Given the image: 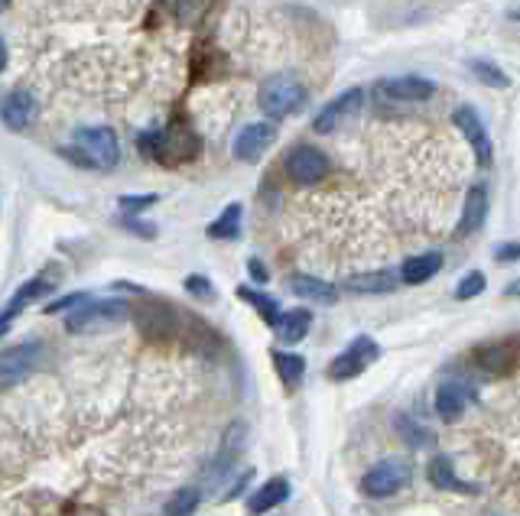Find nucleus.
Listing matches in <instances>:
<instances>
[{"mask_svg": "<svg viewBox=\"0 0 520 516\" xmlns=\"http://www.w3.org/2000/svg\"><path fill=\"white\" fill-rule=\"evenodd\" d=\"M140 143H143V153L160 162V166H182V162L199 156V137L189 127H182V123H172L166 131L147 133Z\"/></svg>", "mask_w": 520, "mask_h": 516, "instance_id": "obj_1", "label": "nucleus"}, {"mask_svg": "<svg viewBox=\"0 0 520 516\" xmlns=\"http://www.w3.org/2000/svg\"><path fill=\"white\" fill-rule=\"evenodd\" d=\"M131 318V302L124 299H102V302H82L72 308V316L65 318V328L72 335H88V332H104L114 325Z\"/></svg>", "mask_w": 520, "mask_h": 516, "instance_id": "obj_2", "label": "nucleus"}, {"mask_svg": "<svg viewBox=\"0 0 520 516\" xmlns=\"http://www.w3.org/2000/svg\"><path fill=\"white\" fill-rule=\"evenodd\" d=\"M78 162L92 166V170H114L121 160V147H117V133L111 127H82L75 133Z\"/></svg>", "mask_w": 520, "mask_h": 516, "instance_id": "obj_3", "label": "nucleus"}, {"mask_svg": "<svg viewBox=\"0 0 520 516\" xmlns=\"http://www.w3.org/2000/svg\"><path fill=\"white\" fill-rule=\"evenodd\" d=\"M303 104H306V88L299 82H293L289 75H273L260 85V111L270 121L296 114V111H303Z\"/></svg>", "mask_w": 520, "mask_h": 516, "instance_id": "obj_4", "label": "nucleus"}, {"mask_svg": "<svg viewBox=\"0 0 520 516\" xmlns=\"http://www.w3.org/2000/svg\"><path fill=\"white\" fill-rule=\"evenodd\" d=\"M410 481H413V464L407 458H384V462H378L361 478V491L368 497L384 501V497H394L397 491H404Z\"/></svg>", "mask_w": 520, "mask_h": 516, "instance_id": "obj_5", "label": "nucleus"}, {"mask_svg": "<svg viewBox=\"0 0 520 516\" xmlns=\"http://www.w3.org/2000/svg\"><path fill=\"white\" fill-rule=\"evenodd\" d=\"M378 355H381L378 341L368 338V335H358V338L345 347L342 355L329 364V377L338 380V384H342V380L358 377V374H365V370H368V364L378 361Z\"/></svg>", "mask_w": 520, "mask_h": 516, "instance_id": "obj_6", "label": "nucleus"}, {"mask_svg": "<svg viewBox=\"0 0 520 516\" xmlns=\"http://www.w3.org/2000/svg\"><path fill=\"white\" fill-rule=\"evenodd\" d=\"M39 341H26V345H14L7 351H0V390H14L16 384H24L39 364Z\"/></svg>", "mask_w": 520, "mask_h": 516, "instance_id": "obj_7", "label": "nucleus"}, {"mask_svg": "<svg viewBox=\"0 0 520 516\" xmlns=\"http://www.w3.org/2000/svg\"><path fill=\"white\" fill-rule=\"evenodd\" d=\"M133 322H137V328L147 338H172V335L179 332V316L176 308L166 306V302H140L137 308H131Z\"/></svg>", "mask_w": 520, "mask_h": 516, "instance_id": "obj_8", "label": "nucleus"}, {"mask_svg": "<svg viewBox=\"0 0 520 516\" xmlns=\"http://www.w3.org/2000/svg\"><path fill=\"white\" fill-rule=\"evenodd\" d=\"M361 104H365V92H361V88H348V92H342L338 98L329 101L326 108L319 111V117L312 121V131H316V133H332L342 121L355 117L358 111H361Z\"/></svg>", "mask_w": 520, "mask_h": 516, "instance_id": "obj_9", "label": "nucleus"}, {"mask_svg": "<svg viewBox=\"0 0 520 516\" xmlns=\"http://www.w3.org/2000/svg\"><path fill=\"white\" fill-rule=\"evenodd\" d=\"M452 121H456V127L466 133V140L475 147L478 162H482V166H491V156H495V150H491V137H488V131H485V123H482V117H478V111L468 108V104H462V108H456Z\"/></svg>", "mask_w": 520, "mask_h": 516, "instance_id": "obj_10", "label": "nucleus"}, {"mask_svg": "<svg viewBox=\"0 0 520 516\" xmlns=\"http://www.w3.org/2000/svg\"><path fill=\"white\" fill-rule=\"evenodd\" d=\"M273 140H277V127H273V123L267 121L248 123V127L238 133V140H234V156L241 162H257L267 153V147H270Z\"/></svg>", "mask_w": 520, "mask_h": 516, "instance_id": "obj_11", "label": "nucleus"}, {"mask_svg": "<svg viewBox=\"0 0 520 516\" xmlns=\"http://www.w3.org/2000/svg\"><path fill=\"white\" fill-rule=\"evenodd\" d=\"M378 94L384 98H397V101H423L436 94V82L423 75H397V78H381L378 82Z\"/></svg>", "mask_w": 520, "mask_h": 516, "instance_id": "obj_12", "label": "nucleus"}, {"mask_svg": "<svg viewBox=\"0 0 520 516\" xmlns=\"http://www.w3.org/2000/svg\"><path fill=\"white\" fill-rule=\"evenodd\" d=\"M287 172L289 179H296V182H303V185L319 182V179L329 172V160L319 153L316 147H296L289 150L287 156Z\"/></svg>", "mask_w": 520, "mask_h": 516, "instance_id": "obj_13", "label": "nucleus"}, {"mask_svg": "<svg viewBox=\"0 0 520 516\" xmlns=\"http://www.w3.org/2000/svg\"><path fill=\"white\" fill-rule=\"evenodd\" d=\"M53 289H55V277H49V273H43V277H33L26 286H20V289H16V296L10 299V306L0 312V328H7V325L14 322V318L20 316L30 302L43 299V296H49Z\"/></svg>", "mask_w": 520, "mask_h": 516, "instance_id": "obj_14", "label": "nucleus"}, {"mask_svg": "<svg viewBox=\"0 0 520 516\" xmlns=\"http://www.w3.org/2000/svg\"><path fill=\"white\" fill-rule=\"evenodd\" d=\"M36 98L30 92H10L7 98L0 101V121L7 123L10 131H26L36 121Z\"/></svg>", "mask_w": 520, "mask_h": 516, "instance_id": "obj_15", "label": "nucleus"}, {"mask_svg": "<svg viewBox=\"0 0 520 516\" xmlns=\"http://www.w3.org/2000/svg\"><path fill=\"white\" fill-rule=\"evenodd\" d=\"M478 367L488 374H511L520 364V347L514 341H495V345H482L475 351Z\"/></svg>", "mask_w": 520, "mask_h": 516, "instance_id": "obj_16", "label": "nucleus"}, {"mask_svg": "<svg viewBox=\"0 0 520 516\" xmlns=\"http://www.w3.org/2000/svg\"><path fill=\"white\" fill-rule=\"evenodd\" d=\"M427 474H429V484H433L436 491L462 493V497H475V493H478V487H475V484H468V481H458L456 468H452V462L446 455H436L433 462L427 464Z\"/></svg>", "mask_w": 520, "mask_h": 516, "instance_id": "obj_17", "label": "nucleus"}, {"mask_svg": "<svg viewBox=\"0 0 520 516\" xmlns=\"http://www.w3.org/2000/svg\"><path fill=\"white\" fill-rule=\"evenodd\" d=\"M287 289L293 296H299V299L322 302V306H332V302L338 299V289H335L332 283H326V279H319V277H306V273H299V277H289Z\"/></svg>", "mask_w": 520, "mask_h": 516, "instance_id": "obj_18", "label": "nucleus"}, {"mask_svg": "<svg viewBox=\"0 0 520 516\" xmlns=\"http://www.w3.org/2000/svg\"><path fill=\"white\" fill-rule=\"evenodd\" d=\"M468 400H472L468 386L449 380V384H443L439 390H436V413H439L443 419H458L468 409Z\"/></svg>", "mask_w": 520, "mask_h": 516, "instance_id": "obj_19", "label": "nucleus"}, {"mask_svg": "<svg viewBox=\"0 0 520 516\" xmlns=\"http://www.w3.org/2000/svg\"><path fill=\"white\" fill-rule=\"evenodd\" d=\"M394 289H397V273H394V270L358 273V277H348V279H345V293H358V296L394 293Z\"/></svg>", "mask_w": 520, "mask_h": 516, "instance_id": "obj_20", "label": "nucleus"}, {"mask_svg": "<svg viewBox=\"0 0 520 516\" xmlns=\"http://www.w3.org/2000/svg\"><path fill=\"white\" fill-rule=\"evenodd\" d=\"M289 497V481L287 478H273L267 481L260 491L250 493V501H248V513L250 516H260V513H270L273 507H280V503L287 501Z\"/></svg>", "mask_w": 520, "mask_h": 516, "instance_id": "obj_21", "label": "nucleus"}, {"mask_svg": "<svg viewBox=\"0 0 520 516\" xmlns=\"http://www.w3.org/2000/svg\"><path fill=\"white\" fill-rule=\"evenodd\" d=\"M439 270H443V254L429 250V254H417V257H410V260H404L400 279L410 286H419V283H427V279H433Z\"/></svg>", "mask_w": 520, "mask_h": 516, "instance_id": "obj_22", "label": "nucleus"}, {"mask_svg": "<svg viewBox=\"0 0 520 516\" xmlns=\"http://www.w3.org/2000/svg\"><path fill=\"white\" fill-rule=\"evenodd\" d=\"M312 328V312L309 308H293V312H283L277 322V338L280 341H287V345H299V341L309 335Z\"/></svg>", "mask_w": 520, "mask_h": 516, "instance_id": "obj_23", "label": "nucleus"}, {"mask_svg": "<svg viewBox=\"0 0 520 516\" xmlns=\"http://www.w3.org/2000/svg\"><path fill=\"white\" fill-rule=\"evenodd\" d=\"M485 215H488V192H485L482 185H475L472 192L466 199V211H462V224H458V234L466 238V234L478 231L485 224Z\"/></svg>", "mask_w": 520, "mask_h": 516, "instance_id": "obj_24", "label": "nucleus"}, {"mask_svg": "<svg viewBox=\"0 0 520 516\" xmlns=\"http://www.w3.org/2000/svg\"><path fill=\"white\" fill-rule=\"evenodd\" d=\"M273 357V367H277L280 380H283V386L287 390H296V386L303 384L306 377V361L299 355H289V351H270Z\"/></svg>", "mask_w": 520, "mask_h": 516, "instance_id": "obj_25", "label": "nucleus"}, {"mask_svg": "<svg viewBox=\"0 0 520 516\" xmlns=\"http://www.w3.org/2000/svg\"><path fill=\"white\" fill-rule=\"evenodd\" d=\"M244 435V425H231L228 429V439H225V448H221V455L215 458V464H211V474H209V484H218V481L225 478L228 471H231L234 458H238V448H241V439Z\"/></svg>", "mask_w": 520, "mask_h": 516, "instance_id": "obj_26", "label": "nucleus"}, {"mask_svg": "<svg viewBox=\"0 0 520 516\" xmlns=\"http://www.w3.org/2000/svg\"><path fill=\"white\" fill-rule=\"evenodd\" d=\"M238 234H241V205H228V209L209 224V238L234 240Z\"/></svg>", "mask_w": 520, "mask_h": 516, "instance_id": "obj_27", "label": "nucleus"}, {"mask_svg": "<svg viewBox=\"0 0 520 516\" xmlns=\"http://www.w3.org/2000/svg\"><path fill=\"white\" fill-rule=\"evenodd\" d=\"M238 296H241L244 302H250V306L257 308V316L264 318L270 328H277V322H280V306H277V299H270V296H264V293H257V289H250V286H238Z\"/></svg>", "mask_w": 520, "mask_h": 516, "instance_id": "obj_28", "label": "nucleus"}, {"mask_svg": "<svg viewBox=\"0 0 520 516\" xmlns=\"http://www.w3.org/2000/svg\"><path fill=\"white\" fill-rule=\"evenodd\" d=\"M394 425H397V432H400V435H404V442H410V445H429V442H433V432L429 429H423V425L419 423H413L410 416H404V413H400V416L394 419Z\"/></svg>", "mask_w": 520, "mask_h": 516, "instance_id": "obj_29", "label": "nucleus"}, {"mask_svg": "<svg viewBox=\"0 0 520 516\" xmlns=\"http://www.w3.org/2000/svg\"><path fill=\"white\" fill-rule=\"evenodd\" d=\"M199 501H202V493L195 491V487H186V491H179L176 497L166 503V516H192Z\"/></svg>", "mask_w": 520, "mask_h": 516, "instance_id": "obj_30", "label": "nucleus"}, {"mask_svg": "<svg viewBox=\"0 0 520 516\" xmlns=\"http://www.w3.org/2000/svg\"><path fill=\"white\" fill-rule=\"evenodd\" d=\"M472 75L478 78V82H485L488 88H507V85H511V78L497 69L495 62H485V59L472 62Z\"/></svg>", "mask_w": 520, "mask_h": 516, "instance_id": "obj_31", "label": "nucleus"}, {"mask_svg": "<svg viewBox=\"0 0 520 516\" xmlns=\"http://www.w3.org/2000/svg\"><path fill=\"white\" fill-rule=\"evenodd\" d=\"M478 293H485V273H466V277H462V283L456 286V299H475V296Z\"/></svg>", "mask_w": 520, "mask_h": 516, "instance_id": "obj_32", "label": "nucleus"}, {"mask_svg": "<svg viewBox=\"0 0 520 516\" xmlns=\"http://www.w3.org/2000/svg\"><path fill=\"white\" fill-rule=\"evenodd\" d=\"M205 7H209V0H179L176 16H179V20H195V16L202 14Z\"/></svg>", "mask_w": 520, "mask_h": 516, "instance_id": "obj_33", "label": "nucleus"}, {"mask_svg": "<svg viewBox=\"0 0 520 516\" xmlns=\"http://www.w3.org/2000/svg\"><path fill=\"white\" fill-rule=\"evenodd\" d=\"M186 289L192 296H199V299H215V289H211V283L205 277H189L186 279Z\"/></svg>", "mask_w": 520, "mask_h": 516, "instance_id": "obj_34", "label": "nucleus"}, {"mask_svg": "<svg viewBox=\"0 0 520 516\" xmlns=\"http://www.w3.org/2000/svg\"><path fill=\"white\" fill-rule=\"evenodd\" d=\"M85 299H88L85 293L65 296V299H59V302H49V306L43 308V312H46V316H53V312H65V308H75V306H82V302H85Z\"/></svg>", "mask_w": 520, "mask_h": 516, "instance_id": "obj_35", "label": "nucleus"}, {"mask_svg": "<svg viewBox=\"0 0 520 516\" xmlns=\"http://www.w3.org/2000/svg\"><path fill=\"white\" fill-rule=\"evenodd\" d=\"M153 201H156V195H124V199H121V209L140 211V209H150Z\"/></svg>", "mask_w": 520, "mask_h": 516, "instance_id": "obj_36", "label": "nucleus"}, {"mask_svg": "<svg viewBox=\"0 0 520 516\" xmlns=\"http://www.w3.org/2000/svg\"><path fill=\"white\" fill-rule=\"evenodd\" d=\"M495 260L497 263H514V260H520V244L517 240H511V244H501L495 250Z\"/></svg>", "mask_w": 520, "mask_h": 516, "instance_id": "obj_37", "label": "nucleus"}, {"mask_svg": "<svg viewBox=\"0 0 520 516\" xmlns=\"http://www.w3.org/2000/svg\"><path fill=\"white\" fill-rule=\"evenodd\" d=\"M248 270H250V279H254V283H267V279H270L267 277V267L260 260H250Z\"/></svg>", "mask_w": 520, "mask_h": 516, "instance_id": "obj_38", "label": "nucleus"}, {"mask_svg": "<svg viewBox=\"0 0 520 516\" xmlns=\"http://www.w3.org/2000/svg\"><path fill=\"white\" fill-rule=\"evenodd\" d=\"M7 69V43H4V39H0V72Z\"/></svg>", "mask_w": 520, "mask_h": 516, "instance_id": "obj_39", "label": "nucleus"}, {"mask_svg": "<svg viewBox=\"0 0 520 516\" xmlns=\"http://www.w3.org/2000/svg\"><path fill=\"white\" fill-rule=\"evenodd\" d=\"M505 293H507V296H520V279H514V283H511V286H507Z\"/></svg>", "mask_w": 520, "mask_h": 516, "instance_id": "obj_40", "label": "nucleus"}, {"mask_svg": "<svg viewBox=\"0 0 520 516\" xmlns=\"http://www.w3.org/2000/svg\"><path fill=\"white\" fill-rule=\"evenodd\" d=\"M7 4H10V0H0V10H4V7H7Z\"/></svg>", "mask_w": 520, "mask_h": 516, "instance_id": "obj_41", "label": "nucleus"}]
</instances>
